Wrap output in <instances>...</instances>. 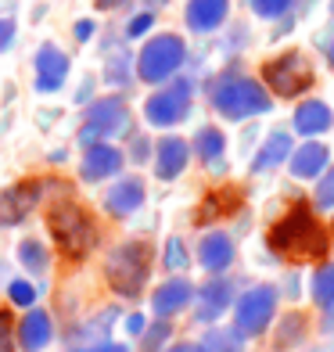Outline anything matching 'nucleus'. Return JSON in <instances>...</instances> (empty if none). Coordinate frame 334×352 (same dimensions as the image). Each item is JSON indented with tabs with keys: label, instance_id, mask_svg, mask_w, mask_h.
I'll use <instances>...</instances> for the list:
<instances>
[{
	"label": "nucleus",
	"instance_id": "nucleus-1",
	"mask_svg": "<svg viewBox=\"0 0 334 352\" xmlns=\"http://www.w3.org/2000/svg\"><path fill=\"white\" fill-rule=\"evenodd\" d=\"M327 245H331V237L324 230V223L306 205H295L269 230V248L280 255H291V259H320V255H327Z\"/></svg>",
	"mask_w": 334,
	"mask_h": 352
},
{
	"label": "nucleus",
	"instance_id": "nucleus-2",
	"mask_svg": "<svg viewBox=\"0 0 334 352\" xmlns=\"http://www.w3.org/2000/svg\"><path fill=\"white\" fill-rule=\"evenodd\" d=\"M47 230H51L54 245L65 259H83L98 245V227H93L90 212L72 198H58L47 209Z\"/></svg>",
	"mask_w": 334,
	"mask_h": 352
},
{
	"label": "nucleus",
	"instance_id": "nucleus-3",
	"mask_svg": "<svg viewBox=\"0 0 334 352\" xmlns=\"http://www.w3.org/2000/svg\"><path fill=\"white\" fill-rule=\"evenodd\" d=\"M209 101H212V108L219 111V116L230 119V122H241V119H252V116H266V111L274 108L266 87L259 83V79H248L241 72L219 76L212 83Z\"/></svg>",
	"mask_w": 334,
	"mask_h": 352
},
{
	"label": "nucleus",
	"instance_id": "nucleus-4",
	"mask_svg": "<svg viewBox=\"0 0 334 352\" xmlns=\"http://www.w3.org/2000/svg\"><path fill=\"white\" fill-rule=\"evenodd\" d=\"M151 274V248L144 241H126L108 252L104 259V280L119 298H137Z\"/></svg>",
	"mask_w": 334,
	"mask_h": 352
},
{
	"label": "nucleus",
	"instance_id": "nucleus-5",
	"mask_svg": "<svg viewBox=\"0 0 334 352\" xmlns=\"http://www.w3.org/2000/svg\"><path fill=\"white\" fill-rule=\"evenodd\" d=\"M187 61V43L177 33H158L151 36L137 54V79L151 87H166L172 76L180 72V65Z\"/></svg>",
	"mask_w": 334,
	"mask_h": 352
},
{
	"label": "nucleus",
	"instance_id": "nucleus-6",
	"mask_svg": "<svg viewBox=\"0 0 334 352\" xmlns=\"http://www.w3.org/2000/svg\"><path fill=\"white\" fill-rule=\"evenodd\" d=\"M130 130V104H126L119 94H108L87 104L83 126H79V144L83 151L93 144H111V137H122Z\"/></svg>",
	"mask_w": 334,
	"mask_h": 352
},
{
	"label": "nucleus",
	"instance_id": "nucleus-7",
	"mask_svg": "<svg viewBox=\"0 0 334 352\" xmlns=\"http://www.w3.org/2000/svg\"><path fill=\"white\" fill-rule=\"evenodd\" d=\"M190 98H194V87L190 79H172V83L158 87L151 98L144 101V119L158 130H169V126H180L190 116Z\"/></svg>",
	"mask_w": 334,
	"mask_h": 352
},
{
	"label": "nucleus",
	"instance_id": "nucleus-8",
	"mask_svg": "<svg viewBox=\"0 0 334 352\" xmlns=\"http://www.w3.org/2000/svg\"><path fill=\"white\" fill-rule=\"evenodd\" d=\"M277 313V287L269 284H256L237 298L234 306V331L241 338H259V334L269 327V320Z\"/></svg>",
	"mask_w": 334,
	"mask_h": 352
},
{
	"label": "nucleus",
	"instance_id": "nucleus-9",
	"mask_svg": "<svg viewBox=\"0 0 334 352\" xmlns=\"http://www.w3.org/2000/svg\"><path fill=\"white\" fill-rule=\"evenodd\" d=\"M263 79L277 98H298V94L313 83V72H309V61L298 51H288V54H280L274 61H266Z\"/></svg>",
	"mask_w": 334,
	"mask_h": 352
},
{
	"label": "nucleus",
	"instance_id": "nucleus-10",
	"mask_svg": "<svg viewBox=\"0 0 334 352\" xmlns=\"http://www.w3.org/2000/svg\"><path fill=\"white\" fill-rule=\"evenodd\" d=\"M51 187V180H22L8 190H0V227H19V223L43 201V190Z\"/></svg>",
	"mask_w": 334,
	"mask_h": 352
},
{
	"label": "nucleus",
	"instance_id": "nucleus-11",
	"mask_svg": "<svg viewBox=\"0 0 334 352\" xmlns=\"http://www.w3.org/2000/svg\"><path fill=\"white\" fill-rule=\"evenodd\" d=\"M69 72H72V61L58 43H43L33 54V87H36V94H58L61 87H65Z\"/></svg>",
	"mask_w": 334,
	"mask_h": 352
},
{
	"label": "nucleus",
	"instance_id": "nucleus-12",
	"mask_svg": "<svg viewBox=\"0 0 334 352\" xmlns=\"http://www.w3.org/2000/svg\"><path fill=\"white\" fill-rule=\"evenodd\" d=\"M148 198V187L140 176H119L115 184L104 190V212L115 219H130Z\"/></svg>",
	"mask_w": 334,
	"mask_h": 352
},
{
	"label": "nucleus",
	"instance_id": "nucleus-13",
	"mask_svg": "<svg viewBox=\"0 0 334 352\" xmlns=\"http://www.w3.org/2000/svg\"><path fill=\"white\" fill-rule=\"evenodd\" d=\"M126 166V155L115 148V144H93V148L83 151V162H79V176L87 184H101V180H111L119 176Z\"/></svg>",
	"mask_w": 334,
	"mask_h": 352
},
{
	"label": "nucleus",
	"instance_id": "nucleus-14",
	"mask_svg": "<svg viewBox=\"0 0 334 352\" xmlns=\"http://www.w3.org/2000/svg\"><path fill=\"white\" fill-rule=\"evenodd\" d=\"M230 302H234V280L212 277L194 292V306H198L194 316L201 320V324H216V320L230 309Z\"/></svg>",
	"mask_w": 334,
	"mask_h": 352
},
{
	"label": "nucleus",
	"instance_id": "nucleus-15",
	"mask_svg": "<svg viewBox=\"0 0 334 352\" xmlns=\"http://www.w3.org/2000/svg\"><path fill=\"white\" fill-rule=\"evenodd\" d=\"M14 338H19V352H43L54 342V320L47 309H25L19 327H14Z\"/></svg>",
	"mask_w": 334,
	"mask_h": 352
},
{
	"label": "nucleus",
	"instance_id": "nucleus-16",
	"mask_svg": "<svg viewBox=\"0 0 334 352\" xmlns=\"http://www.w3.org/2000/svg\"><path fill=\"white\" fill-rule=\"evenodd\" d=\"M190 302H194V284H190L187 277H169L155 287V295H151V313L158 320H169V316H177L183 313Z\"/></svg>",
	"mask_w": 334,
	"mask_h": 352
},
{
	"label": "nucleus",
	"instance_id": "nucleus-17",
	"mask_svg": "<svg viewBox=\"0 0 334 352\" xmlns=\"http://www.w3.org/2000/svg\"><path fill=\"white\" fill-rule=\"evenodd\" d=\"M187 162H190V148H187L183 137H162L155 144L151 166H155L158 180H177V176H183Z\"/></svg>",
	"mask_w": 334,
	"mask_h": 352
},
{
	"label": "nucleus",
	"instance_id": "nucleus-18",
	"mask_svg": "<svg viewBox=\"0 0 334 352\" xmlns=\"http://www.w3.org/2000/svg\"><path fill=\"white\" fill-rule=\"evenodd\" d=\"M230 14V0H187L183 22L190 33H212L227 22Z\"/></svg>",
	"mask_w": 334,
	"mask_h": 352
},
{
	"label": "nucleus",
	"instance_id": "nucleus-19",
	"mask_svg": "<svg viewBox=\"0 0 334 352\" xmlns=\"http://www.w3.org/2000/svg\"><path fill=\"white\" fill-rule=\"evenodd\" d=\"M288 169H291L295 180H320V176L331 169V151L324 148V144L309 140V144H302L298 151H291Z\"/></svg>",
	"mask_w": 334,
	"mask_h": 352
},
{
	"label": "nucleus",
	"instance_id": "nucleus-20",
	"mask_svg": "<svg viewBox=\"0 0 334 352\" xmlns=\"http://www.w3.org/2000/svg\"><path fill=\"white\" fill-rule=\"evenodd\" d=\"M198 263L209 270V274H223L230 263H234V241H230V234H223V230H209L201 237V245H198Z\"/></svg>",
	"mask_w": 334,
	"mask_h": 352
},
{
	"label": "nucleus",
	"instance_id": "nucleus-21",
	"mask_svg": "<svg viewBox=\"0 0 334 352\" xmlns=\"http://www.w3.org/2000/svg\"><path fill=\"white\" fill-rule=\"evenodd\" d=\"M295 130L302 133V137H320V133H327L331 130V122H334V116H331V108L324 104V101H302L298 108H295Z\"/></svg>",
	"mask_w": 334,
	"mask_h": 352
},
{
	"label": "nucleus",
	"instance_id": "nucleus-22",
	"mask_svg": "<svg viewBox=\"0 0 334 352\" xmlns=\"http://www.w3.org/2000/svg\"><path fill=\"white\" fill-rule=\"evenodd\" d=\"M288 155H291V137L284 133V130L269 133L266 144L256 151V158H252V173H269V169H277Z\"/></svg>",
	"mask_w": 334,
	"mask_h": 352
},
{
	"label": "nucleus",
	"instance_id": "nucleus-23",
	"mask_svg": "<svg viewBox=\"0 0 334 352\" xmlns=\"http://www.w3.org/2000/svg\"><path fill=\"white\" fill-rule=\"evenodd\" d=\"M190 151H194L201 162L212 169V166L223 162V151H227V137H223V130H216V126H201V130L194 133V148H190Z\"/></svg>",
	"mask_w": 334,
	"mask_h": 352
},
{
	"label": "nucleus",
	"instance_id": "nucleus-24",
	"mask_svg": "<svg viewBox=\"0 0 334 352\" xmlns=\"http://www.w3.org/2000/svg\"><path fill=\"white\" fill-rule=\"evenodd\" d=\"M19 266L29 277H43L47 270H51V252H47V245L36 241V237H22L19 241Z\"/></svg>",
	"mask_w": 334,
	"mask_h": 352
},
{
	"label": "nucleus",
	"instance_id": "nucleus-25",
	"mask_svg": "<svg viewBox=\"0 0 334 352\" xmlns=\"http://www.w3.org/2000/svg\"><path fill=\"white\" fill-rule=\"evenodd\" d=\"M241 345H245V338H241L234 327H212V331L198 342L201 352H241Z\"/></svg>",
	"mask_w": 334,
	"mask_h": 352
},
{
	"label": "nucleus",
	"instance_id": "nucleus-26",
	"mask_svg": "<svg viewBox=\"0 0 334 352\" xmlns=\"http://www.w3.org/2000/svg\"><path fill=\"white\" fill-rule=\"evenodd\" d=\"M302 334H306V320H302V313H288V316L277 324L274 349H291V345H298Z\"/></svg>",
	"mask_w": 334,
	"mask_h": 352
},
{
	"label": "nucleus",
	"instance_id": "nucleus-27",
	"mask_svg": "<svg viewBox=\"0 0 334 352\" xmlns=\"http://www.w3.org/2000/svg\"><path fill=\"white\" fill-rule=\"evenodd\" d=\"M313 302L316 306H334V263H324L313 274Z\"/></svg>",
	"mask_w": 334,
	"mask_h": 352
},
{
	"label": "nucleus",
	"instance_id": "nucleus-28",
	"mask_svg": "<svg viewBox=\"0 0 334 352\" xmlns=\"http://www.w3.org/2000/svg\"><path fill=\"white\" fill-rule=\"evenodd\" d=\"M36 295H40V287H36L33 280H25V277L8 280V298H11V306H19V309H33V306H36Z\"/></svg>",
	"mask_w": 334,
	"mask_h": 352
},
{
	"label": "nucleus",
	"instance_id": "nucleus-29",
	"mask_svg": "<svg viewBox=\"0 0 334 352\" xmlns=\"http://www.w3.org/2000/svg\"><path fill=\"white\" fill-rule=\"evenodd\" d=\"M104 83H111V87H126V83H130V54H111L108 58Z\"/></svg>",
	"mask_w": 334,
	"mask_h": 352
},
{
	"label": "nucleus",
	"instance_id": "nucleus-30",
	"mask_svg": "<svg viewBox=\"0 0 334 352\" xmlns=\"http://www.w3.org/2000/svg\"><path fill=\"white\" fill-rule=\"evenodd\" d=\"M169 334H172L169 320H155V324L144 331V338H140V352H158V349L169 342Z\"/></svg>",
	"mask_w": 334,
	"mask_h": 352
},
{
	"label": "nucleus",
	"instance_id": "nucleus-31",
	"mask_svg": "<svg viewBox=\"0 0 334 352\" xmlns=\"http://www.w3.org/2000/svg\"><path fill=\"white\" fill-rule=\"evenodd\" d=\"M166 270H172V274H180V270H187V248L180 237H169L166 241V255H162Z\"/></svg>",
	"mask_w": 334,
	"mask_h": 352
},
{
	"label": "nucleus",
	"instance_id": "nucleus-32",
	"mask_svg": "<svg viewBox=\"0 0 334 352\" xmlns=\"http://www.w3.org/2000/svg\"><path fill=\"white\" fill-rule=\"evenodd\" d=\"M252 11L259 14V19H280V14L291 11V0H252Z\"/></svg>",
	"mask_w": 334,
	"mask_h": 352
},
{
	"label": "nucleus",
	"instance_id": "nucleus-33",
	"mask_svg": "<svg viewBox=\"0 0 334 352\" xmlns=\"http://www.w3.org/2000/svg\"><path fill=\"white\" fill-rule=\"evenodd\" d=\"M316 209H334V166L316 184Z\"/></svg>",
	"mask_w": 334,
	"mask_h": 352
},
{
	"label": "nucleus",
	"instance_id": "nucleus-34",
	"mask_svg": "<svg viewBox=\"0 0 334 352\" xmlns=\"http://www.w3.org/2000/svg\"><path fill=\"white\" fill-rule=\"evenodd\" d=\"M0 352H19V338H14V320L8 309H0Z\"/></svg>",
	"mask_w": 334,
	"mask_h": 352
},
{
	"label": "nucleus",
	"instance_id": "nucleus-35",
	"mask_svg": "<svg viewBox=\"0 0 334 352\" xmlns=\"http://www.w3.org/2000/svg\"><path fill=\"white\" fill-rule=\"evenodd\" d=\"M151 25H155V14L151 11H140V14H133V19H130V25H126V36L137 40V36L151 33Z\"/></svg>",
	"mask_w": 334,
	"mask_h": 352
},
{
	"label": "nucleus",
	"instance_id": "nucleus-36",
	"mask_svg": "<svg viewBox=\"0 0 334 352\" xmlns=\"http://www.w3.org/2000/svg\"><path fill=\"white\" fill-rule=\"evenodd\" d=\"M11 43H14V19L0 14V54L11 51Z\"/></svg>",
	"mask_w": 334,
	"mask_h": 352
},
{
	"label": "nucleus",
	"instance_id": "nucleus-37",
	"mask_svg": "<svg viewBox=\"0 0 334 352\" xmlns=\"http://www.w3.org/2000/svg\"><path fill=\"white\" fill-rule=\"evenodd\" d=\"M148 155H155V151H151V144H148V137H133V151H130V158H133V162H144Z\"/></svg>",
	"mask_w": 334,
	"mask_h": 352
},
{
	"label": "nucleus",
	"instance_id": "nucleus-38",
	"mask_svg": "<svg viewBox=\"0 0 334 352\" xmlns=\"http://www.w3.org/2000/svg\"><path fill=\"white\" fill-rule=\"evenodd\" d=\"M72 33H76V40H79V43H87V40H90L93 33H98V25H93L90 19H79V22H76V29H72Z\"/></svg>",
	"mask_w": 334,
	"mask_h": 352
},
{
	"label": "nucleus",
	"instance_id": "nucleus-39",
	"mask_svg": "<svg viewBox=\"0 0 334 352\" xmlns=\"http://www.w3.org/2000/svg\"><path fill=\"white\" fill-rule=\"evenodd\" d=\"M144 331H148V320L140 316V313L126 316V334H144Z\"/></svg>",
	"mask_w": 334,
	"mask_h": 352
},
{
	"label": "nucleus",
	"instance_id": "nucleus-40",
	"mask_svg": "<svg viewBox=\"0 0 334 352\" xmlns=\"http://www.w3.org/2000/svg\"><path fill=\"white\" fill-rule=\"evenodd\" d=\"M98 352H130V349L119 345V342H104V345H98Z\"/></svg>",
	"mask_w": 334,
	"mask_h": 352
},
{
	"label": "nucleus",
	"instance_id": "nucleus-41",
	"mask_svg": "<svg viewBox=\"0 0 334 352\" xmlns=\"http://www.w3.org/2000/svg\"><path fill=\"white\" fill-rule=\"evenodd\" d=\"M324 331H334V306H327L324 309V324H320Z\"/></svg>",
	"mask_w": 334,
	"mask_h": 352
},
{
	"label": "nucleus",
	"instance_id": "nucleus-42",
	"mask_svg": "<svg viewBox=\"0 0 334 352\" xmlns=\"http://www.w3.org/2000/svg\"><path fill=\"white\" fill-rule=\"evenodd\" d=\"M166 352H201L198 345H187V342H180V345H172V349H166Z\"/></svg>",
	"mask_w": 334,
	"mask_h": 352
},
{
	"label": "nucleus",
	"instance_id": "nucleus-43",
	"mask_svg": "<svg viewBox=\"0 0 334 352\" xmlns=\"http://www.w3.org/2000/svg\"><path fill=\"white\" fill-rule=\"evenodd\" d=\"M115 4H122V0H98V8H115Z\"/></svg>",
	"mask_w": 334,
	"mask_h": 352
},
{
	"label": "nucleus",
	"instance_id": "nucleus-44",
	"mask_svg": "<svg viewBox=\"0 0 334 352\" xmlns=\"http://www.w3.org/2000/svg\"><path fill=\"white\" fill-rule=\"evenodd\" d=\"M8 270H11V266H8L4 259H0V277H8ZM8 280H14V277H8Z\"/></svg>",
	"mask_w": 334,
	"mask_h": 352
},
{
	"label": "nucleus",
	"instance_id": "nucleus-45",
	"mask_svg": "<svg viewBox=\"0 0 334 352\" xmlns=\"http://www.w3.org/2000/svg\"><path fill=\"white\" fill-rule=\"evenodd\" d=\"M327 61H331V69H334V43L327 47Z\"/></svg>",
	"mask_w": 334,
	"mask_h": 352
},
{
	"label": "nucleus",
	"instance_id": "nucleus-46",
	"mask_svg": "<svg viewBox=\"0 0 334 352\" xmlns=\"http://www.w3.org/2000/svg\"><path fill=\"white\" fill-rule=\"evenodd\" d=\"M79 352H98V345H87V349H79Z\"/></svg>",
	"mask_w": 334,
	"mask_h": 352
},
{
	"label": "nucleus",
	"instance_id": "nucleus-47",
	"mask_svg": "<svg viewBox=\"0 0 334 352\" xmlns=\"http://www.w3.org/2000/svg\"><path fill=\"white\" fill-rule=\"evenodd\" d=\"M148 4H162V0H148Z\"/></svg>",
	"mask_w": 334,
	"mask_h": 352
}]
</instances>
